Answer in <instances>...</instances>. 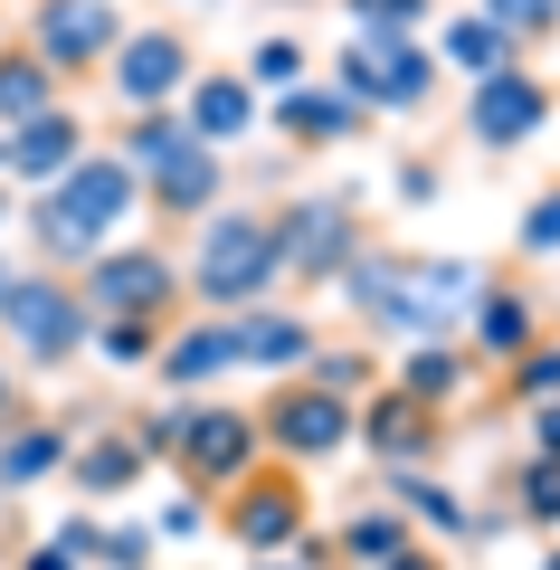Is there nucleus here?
Here are the masks:
<instances>
[{"instance_id": "nucleus-5", "label": "nucleus", "mask_w": 560, "mask_h": 570, "mask_svg": "<svg viewBox=\"0 0 560 570\" xmlns=\"http://www.w3.org/2000/svg\"><path fill=\"white\" fill-rule=\"evenodd\" d=\"M86 333H96V314H86L67 266H10V285H0V343L20 352V371L86 362Z\"/></svg>"}, {"instance_id": "nucleus-26", "label": "nucleus", "mask_w": 560, "mask_h": 570, "mask_svg": "<svg viewBox=\"0 0 560 570\" xmlns=\"http://www.w3.org/2000/svg\"><path fill=\"white\" fill-rule=\"evenodd\" d=\"M409 542H419V523H409L400 504H352L323 551H333V570H381L390 551H409Z\"/></svg>"}, {"instance_id": "nucleus-30", "label": "nucleus", "mask_w": 560, "mask_h": 570, "mask_svg": "<svg viewBox=\"0 0 560 570\" xmlns=\"http://www.w3.org/2000/svg\"><path fill=\"white\" fill-rule=\"evenodd\" d=\"M180 142H200V134H190V124H180V105H143V115H124L115 153H124V163H134V171H161V163H171V153H180Z\"/></svg>"}, {"instance_id": "nucleus-6", "label": "nucleus", "mask_w": 560, "mask_h": 570, "mask_svg": "<svg viewBox=\"0 0 560 570\" xmlns=\"http://www.w3.org/2000/svg\"><path fill=\"white\" fill-rule=\"evenodd\" d=\"M266 238H276V295H314L371 238V219H361V190H304L266 209Z\"/></svg>"}, {"instance_id": "nucleus-9", "label": "nucleus", "mask_w": 560, "mask_h": 570, "mask_svg": "<svg viewBox=\"0 0 560 570\" xmlns=\"http://www.w3.org/2000/svg\"><path fill=\"white\" fill-rule=\"evenodd\" d=\"M77 295H86V314H190V295H180V247H161V238L96 247L77 266Z\"/></svg>"}, {"instance_id": "nucleus-2", "label": "nucleus", "mask_w": 560, "mask_h": 570, "mask_svg": "<svg viewBox=\"0 0 560 570\" xmlns=\"http://www.w3.org/2000/svg\"><path fill=\"white\" fill-rule=\"evenodd\" d=\"M134 428H143V448H153V466H171L180 494H200V504H219V494L266 456L257 409H238V400H171V409H153V419H134Z\"/></svg>"}, {"instance_id": "nucleus-46", "label": "nucleus", "mask_w": 560, "mask_h": 570, "mask_svg": "<svg viewBox=\"0 0 560 570\" xmlns=\"http://www.w3.org/2000/svg\"><path fill=\"white\" fill-rule=\"evenodd\" d=\"M247 570H314V561H295V551H266V561H247Z\"/></svg>"}, {"instance_id": "nucleus-38", "label": "nucleus", "mask_w": 560, "mask_h": 570, "mask_svg": "<svg viewBox=\"0 0 560 570\" xmlns=\"http://www.w3.org/2000/svg\"><path fill=\"white\" fill-rule=\"evenodd\" d=\"M342 20H352V29H419V39H428L438 0H342Z\"/></svg>"}, {"instance_id": "nucleus-36", "label": "nucleus", "mask_w": 560, "mask_h": 570, "mask_svg": "<svg viewBox=\"0 0 560 570\" xmlns=\"http://www.w3.org/2000/svg\"><path fill=\"white\" fill-rule=\"evenodd\" d=\"M475 10H484V20H494L503 39L522 48V58H532V48H551V39H560V0H475Z\"/></svg>"}, {"instance_id": "nucleus-8", "label": "nucleus", "mask_w": 560, "mask_h": 570, "mask_svg": "<svg viewBox=\"0 0 560 570\" xmlns=\"http://www.w3.org/2000/svg\"><path fill=\"white\" fill-rule=\"evenodd\" d=\"M352 448L371 456L381 475H438L446 448H456V419L428 409V400H409L400 381H371L352 400Z\"/></svg>"}, {"instance_id": "nucleus-3", "label": "nucleus", "mask_w": 560, "mask_h": 570, "mask_svg": "<svg viewBox=\"0 0 560 570\" xmlns=\"http://www.w3.org/2000/svg\"><path fill=\"white\" fill-rule=\"evenodd\" d=\"M180 295H190V314H247V305L276 295V238H266L257 200H219L200 228H190Z\"/></svg>"}, {"instance_id": "nucleus-48", "label": "nucleus", "mask_w": 560, "mask_h": 570, "mask_svg": "<svg viewBox=\"0 0 560 570\" xmlns=\"http://www.w3.org/2000/svg\"><path fill=\"white\" fill-rule=\"evenodd\" d=\"M541 570H560V542H551V551H541Z\"/></svg>"}, {"instance_id": "nucleus-21", "label": "nucleus", "mask_w": 560, "mask_h": 570, "mask_svg": "<svg viewBox=\"0 0 560 570\" xmlns=\"http://www.w3.org/2000/svg\"><path fill=\"white\" fill-rule=\"evenodd\" d=\"M219 200H228V153H209V142H180L161 171H143V209L161 228H200Z\"/></svg>"}, {"instance_id": "nucleus-52", "label": "nucleus", "mask_w": 560, "mask_h": 570, "mask_svg": "<svg viewBox=\"0 0 560 570\" xmlns=\"http://www.w3.org/2000/svg\"><path fill=\"white\" fill-rule=\"evenodd\" d=\"M0 142H10V124H0Z\"/></svg>"}, {"instance_id": "nucleus-41", "label": "nucleus", "mask_w": 560, "mask_h": 570, "mask_svg": "<svg viewBox=\"0 0 560 570\" xmlns=\"http://www.w3.org/2000/svg\"><path fill=\"white\" fill-rule=\"evenodd\" d=\"M522 428H532V456H560V400L522 409Z\"/></svg>"}, {"instance_id": "nucleus-34", "label": "nucleus", "mask_w": 560, "mask_h": 570, "mask_svg": "<svg viewBox=\"0 0 560 570\" xmlns=\"http://www.w3.org/2000/svg\"><path fill=\"white\" fill-rule=\"evenodd\" d=\"M304 381H314V390H333V400H361V390H371V381H390V371H381V352H361V343H323L314 362H304Z\"/></svg>"}, {"instance_id": "nucleus-25", "label": "nucleus", "mask_w": 560, "mask_h": 570, "mask_svg": "<svg viewBox=\"0 0 560 570\" xmlns=\"http://www.w3.org/2000/svg\"><path fill=\"white\" fill-rule=\"evenodd\" d=\"M428 29H438V39H428V48H438V67H446V77H465V86H475V77H494V67H513V58H522V48L503 39L494 20H484L475 0H465V10H438Z\"/></svg>"}, {"instance_id": "nucleus-43", "label": "nucleus", "mask_w": 560, "mask_h": 570, "mask_svg": "<svg viewBox=\"0 0 560 570\" xmlns=\"http://www.w3.org/2000/svg\"><path fill=\"white\" fill-rule=\"evenodd\" d=\"M428 190H438V163H428V153H409V163H400V200H428Z\"/></svg>"}, {"instance_id": "nucleus-40", "label": "nucleus", "mask_w": 560, "mask_h": 570, "mask_svg": "<svg viewBox=\"0 0 560 570\" xmlns=\"http://www.w3.org/2000/svg\"><path fill=\"white\" fill-rule=\"evenodd\" d=\"M96 523H105V513H58V532H48V542H67L86 570H96Z\"/></svg>"}, {"instance_id": "nucleus-29", "label": "nucleus", "mask_w": 560, "mask_h": 570, "mask_svg": "<svg viewBox=\"0 0 560 570\" xmlns=\"http://www.w3.org/2000/svg\"><path fill=\"white\" fill-rule=\"evenodd\" d=\"M180 314H96V333H86V352H96L105 371H153L161 333H171Z\"/></svg>"}, {"instance_id": "nucleus-44", "label": "nucleus", "mask_w": 560, "mask_h": 570, "mask_svg": "<svg viewBox=\"0 0 560 570\" xmlns=\"http://www.w3.org/2000/svg\"><path fill=\"white\" fill-rule=\"evenodd\" d=\"M20 570H86V561H77L67 542H29V551H20Z\"/></svg>"}, {"instance_id": "nucleus-28", "label": "nucleus", "mask_w": 560, "mask_h": 570, "mask_svg": "<svg viewBox=\"0 0 560 570\" xmlns=\"http://www.w3.org/2000/svg\"><path fill=\"white\" fill-rule=\"evenodd\" d=\"M48 105H67V77L29 39H0V124H29V115H48Z\"/></svg>"}, {"instance_id": "nucleus-23", "label": "nucleus", "mask_w": 560, "mask_h": 570, "mask_svg": "<svg viewBox=\"0 0 560 570\" xmlns=\"http://www.w3.org/2000/svg\"><path fill=\"white\" fill-rule=\"evenodd\" d=\"M67 438H77V428H58L39 400H29L20 419L0 428V504H20V494L58 485V466H67Z\"/></svg>"}, {"instance_id": "nucleus-33", "label": "nucleus", "mask_w": 560, "mask_h": 570, "mask_svg": "<svg viewBox=\"0 0 560 570\" xmlns=\"http://www.w3.org/2000/svg\"><path fill=\"white\" fill-rule=\"evenodd\" d=\"M494 381H503V409H541V400H560V333H541L532 352H513Z\"/></svg>"}, {"instance_id": "nucleus-7", "label": "nucleus", "mask_w": 560, "mask_h": 570, "mask_svg": "<svg viewBox=\"0 0 560 570\" xmlns=\"http://www.w3.org/2000/svg\"><path fill=\"white\" fill-rule=\"evenodd\" d=\"M209 523H219V542L238 551V561L295 551L304 532H314V485H304V466H285V456H257V466L219 494V513H209Z\"/></svg>"}, {"instance_id": "nucleus-16", "label": "nucleus", "mask_w": 560, "mask_h": 570, "mask_svg": "<svg viewBox=\"0 0 560 570\" xmlns=\"http://www.w3.org/2000/svg\"><path fill=\"white\" fill-rule=\"evenodd\" d=\"M541 333H551V314H541V295H532V285L513 276V266H503V276H484V285H475V305H465L456 343L475 352L484 371H503L513 352H532Z\"/></svg>"}, {"instance_id": "nucleus-14", "label": "nucleus", "mask_w": 560, "mask_h": 570, "mask_svg": "<svg viewBox=\"0 0 560 570\" xmlns=\"http://www.w3.org/2000/svg\"><path fill=\"white\" fill-rule=\"evenodd\" d=\"M409 257H419V247H400V238L371 228V238L342 257V276H333V295L352 305V324L371 333V343H400L409 333Z\"/></svg>"}, {"instance_id": "nucleus-13", "label": "nucleus", "mask_w": 560, "mask_h": 570, "mask_svg": "<svg viewBox=\"0 0 560 570\" xmlns=\"http://www.w3.org/2000/svg\"><path fill=\"white\" fill-rule=\"evenodd\" d=\"M124 29H134V20H124L115 0H29L20 39L39 48L58 77H105V58L124 48Z\"/></svg>"}, {"instance_id": "nucleus-47", "label": "nucleus", "mask_w": 560, "mask_h": 570, "mask_svg": "<svg viewBox=\"0 0 560 570\" xmlns=\"http://www.w3.org/2000/svg\"><path fill=\"white\" fill-rule=\"evenodd\" d=\"M0 228H20V190L10 181H0Z\"/></svg>"}, {"instance_id": "nucleus-27", "label": "nucleus", "mask_w": 560, "mask_h": 570, "mask_svg": "<svg viewBox=\"0 0 560 570\" xmlns=\"http://www.w3.org/2000/svg\"><path fill=\"white\" fill-rule=\"evenodd\" d=\"M390 504L419 523V542H475V504L446 475H390Z\"/></svg>"}, {"instance_id": "nucleus-15", "label": "nucleus", "mask_w": 560, "mask_h": 570, "mask_svg": "<svg viewBox=\"0 0 560 570\" xmlns=\"http://www.w3.org/2000/svg\"><path fill=\"white\" fill-rule=\"evenodd\" d=\"M143 475H153V448H143V428H134V419H86L77 438H67L58 485L77 494V504H115V494H134Z\"/></svg>"}, {"instance_id": "nucleus-1", "label": "nucleus", "mask_w": 560, "mask_h": 570, "mask_svg": "<svg viewBox=\"0 0 560 570\" xmlns=\"http://www.w3.org/2000/svg\"><path fill=\"white\" fill-rule=\"evenodd\" d=\"M143 209V171L124 163L115 142H86L77 171H58L48 190L20 200V238H29V266H67L77 276L96 247L124 238V219Z\"/></svg>"}, {"instance_id": "nucleus-51", "label": "nucleus", "mask_w": 560, "mask_h": 570, "mask_svg": "<svg viewBox=\"0 0 560 570\" xmlns=\"http://www.w3.org/2000/svg\"><path fill=\"white\" fill-rule=\"evenodd\" d=\"M276 10H304V0H276Z\"/></svg>"}, {"instance_id": "nucleus-20", "label": "nucleus", "mask_w": 560, "mask_h": 570, "mask_svg": "<svg viewBox=\"0 0 560 570\" xmlns=\"http://www.w3.org/2000/svg\"><path fill=\"white\" fill-rule=\"evenodd\" d=\"M86 142H96V134H86V115H77V105H48V115L10 124V142H0V181H10V190L29 200V190H48L58 171H77V153H86Z\"/></svg>"}, {"instance_id": "nucleus-4", "label": "nucleus", "mask_w": 560, "mask_h": 570, "mask_svg": "<svg viewBox=\"0 0 560 570\" xmlns=\"http://www.w3.org/2000/svg\"><path fill=\"white\" fill-rule=\"evenodd\" d=\"M333 86L361 105V115H428L438 105V86H446V67H438V48L419 39V29H352V39L333 48Z\"/></svg>"}, {"instance_id": "nucleus-39", "label": "nucleus", "mask_w": 560, "mask_h": 570, "mask_svg": "<svg viewBox=\"0 0 560 570\" xmlns=\"http://www.w3.org/2000/svg\"><path fill=\"white\" fill-rule=\"evenodd\" d=\"M153 532H161V542H200V532H209V513H200V494H180V504L161 513Z\"/></svg>"}, {"instance_id": "nucleus-12", "label": "nucleus", "mask_w": 560, "mask_h": 570, "mask_svg": "<svg viewBox=\"0 0 560 570\" xmlns=\"http://www.w3.org/2000/svg\"><path fill=\"white\" fill-rule=\"evenodd\" d=\"M200 77V39L180 20H143L124 29V48L105 58V96L124 105V115H143V105H180V86Z\"/></svg>"}, {"instance_id": "nucleus-32", "label": "nucleus", "mask_w": 560, "mask_h": 570, "mask_svg": "<svg viewBox=\"0 0 560 570\" xmlns=\"http://www.w3.org/2000/svg\"><path fill=\"white\" fill-rule=\"evenodd\" d=\"M238 77L257 86V96H285V86H304V77H314V48H304L295 29H266V39L238 58Z\"/></svg>"}, {"instance_id": "nucleus-19", "label": "nucleus", "mask_w": 560, "mask_h": 570, "mask_svg": "<svg viewBox=\"0 0 560 570\" xmlns=\"http://www.w3.org/2000/svg\"><path fill=\"white\" fill-rule=\"evenodd\" d=\"M228 324H238V371H266V381H295V371L323 352V324L295 305V295H266V305L228 314Z\"/></svg>"}, {"instance_id": "nucleus-53", "label": "nucleus", "mask_w": 560, "mask_h": 570, "mask_svg": "<svg viewBox=\"0 0 560 570\" xmlns=\"http://www.w3.org/2000/svg\"><path fill=\"white\" fill-rule=\"evenodd\" d=\"M551 542H560V532H551Z\"/></svg>"}, {"instance_id": "nucleus-45", "label": "nucleus", "mask_w": 560, "mask_h": 570, "mask_svg": "<svg viewBox=\"0 0 560 570\" xmlns=\"http://www.w3.org/2000/svg\"><path fill=\"white\" fill-rule=\"evenodd\" d=\"M20 409H29V381H20V371H10V362H0V428L20 419Z\"/></svg>"}, {"instance_id": "nucleus-11", "label": "nucleus", "mask_w": 560, "mask_h": 570, "mask_svg": "<svg viewBox=\"0 0 560 570\" xmlns=\"http://www.w3.org/2000/svg\"><path fill=\"white\" fill-rule=\"evenodd\" d=\"M560 115V86L541 77L532 58L494 67V77L465 86V142L475 153H522V142H541V124Z\"/></svg>"}, {"instance_id": "nucleus-37", "label": "nucleus", "mask_w": 560, "mask_h": 570, "mask_svg": "<svg viewBox=\"0 0 560 570\" xmlns=\"http://www.w3.org/2000/svg\"><path fill=\"white\" fill-rule=\"evenodd\" d=\"M513 257H522V266L560 257V181H551V190H532V209L513 219Z\"/></svg>"}, {"instance_id": "nucleus-42", "label": "nucleus", "mask_w": 560, "mask_h": 570, "mask_svg": "<svg viewBox=\"0 0 560 570\" xmlns=\"http://www.w3.org/2000/svg\"><path fill=\"white\" fill-rule=\"evenodd\" d=\"M381 570H456V561H446V542H409V551H390Z\"/></svg>"}, {"instance_id": "nucleus-10", "label": "nucleus", "mask_w": 560, "mask_h": 570, "mask_svg": "<svg viewBox=\"0 0 560 570\" xmlns=\"http://www.w3.org/2000/svg\"><path fill=\"white\" fill-rule=\"evenodd\" d=\"M257 438H266V456H285V466H333L342 448H352V400H333V390H314L295 371V381H276L257 400Z\"/></svg>"}, {"instance_id": "nucleus-50", "label": "nucleus", "mask_w": 560, "mask_h": 570, "mask_svg": "<svg viewBox=\"0 0 560 570\" xmlns=\"http://www.w3.org/2000/svg\"><path fill=\"white\" fill-rule=\"evenodd\" d=\"M0 285H10V257H0Z\"/></svg>"}, {"instance_id": "nucleus-18", "label": "nucleus", "mask_w": 560, "mask_h": 570, "mask_svg": "<svg viewBox=\"0 0 560 570\" xmlns=\"http://www.w3.org/2000/svg\"><path fill=\"white\" fill-rule=\"evenodd\" d=\"M228 371H238V324L228 314H180L153 352V381L171 400H209V381H228Z\"/></svg>"}, {"instance_id": "nucleus-49", "label": "nucleus", "mask_w": 560, "mask_h": 570, "mask_svg": "<svg viewBox=\"0 0 560 570\" xmlns=\"http://www.w3.org/2000/svg\"><path fill=\"white\" fill-rule=\"evenodd\" d=\"M180 10H219V0H180Z\"/></svg>"}, {"instance_id": "nucleus-31", "label": "nucleus", "mask_w": 560, "mask_h": 570, "mask_svg": "<svg viewBox=\"0 0 560 570\" xmlns=\"http://www.w3.org/2000/svg\"><path fill=\"white\" fill-rule=\"evenodd\" d=\"M503 504H513V523L560 532V456H522V466H503Z\"/></svg>"}, {"instance_id": "nucleus-22", "label": "nucleus", "mask_w": 560, "mask_h": 570, "mask_svg": "<svg viewBox=\"0 0 560 570\" xmlns=\"http://www.w3.org/2000/svg\"><path fill=\"white\" fill-rule=\"evenodd\" d=\"M180 124H190L209 153H228V142L266 134V96L238 77V67H209V58H200V77L180 86Z\"/></svg>"}, {"instance_id": "nucleus-17", "label": "nucleus", "mask_w": 560, "mask_h": 570, "mask_svg": "<svg viewBox=\"0 0 560 570\" xmlns=\"http://www.w3.org/2000/svg\"><path fill=\"white\" fill-rule=\"evenodd\" d=\"M371 124L381 115H361L333 77H304V86H285V96H266V134L295 142V153H342V142H361Z\"/></svg>"}, {"instance_id": "nucleus-24", "label": "nucleus", "mask_w": 560, "mask_h": 570, "mask_svg": "<svg viewBox=\"0 0 560 570\" xmlns=\"http://www.w3.org/2000/svg\"><path fill=\"white\" fill-rule=\"evenodd\" d=\"M390 381H400L409 400H428V409H446V419H456V400H465V390L484 381V362H475V352L456 343V333H419V343H400Z\"/></svg>"}, {"instance_id": "nucleus-35", "label": "nucleus", "mask_w": 560, "mask_h": 570, "mask_svg": "<svg viewBox=\"0 0 560 570\" xmlns=\"http://www.w3.org/2000/svg\"><path fill=\"white\" fill-rule=\"evenodd\" d=\"M153 551H161V532L143 513H105L96 523V570H153Z\"/></svg>"}]
</instances>
